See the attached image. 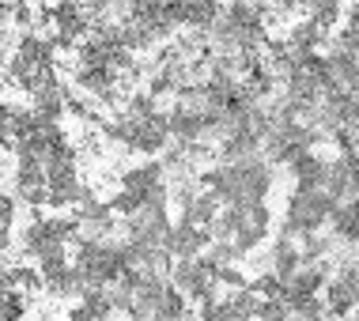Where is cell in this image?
Listing matches in <instances>:
<instances>
[{"mask_svg": "<svg viewBox=\"0 0 359 321\" xmlns=\"http://www.w3.org/2000/svg\"><path fill=\"white\" fill-rule=\"evenodd\" d=\"M53 27H57V42L61 46H72L76 38H83L87 34V23H91V15L83 12L76 0H61V4L53 8Z\"/></svg>", "mask_w": 359, "mask_h": 321, "instance_id": "obj_8", "label": "cell"}, {"mask_svg": "<svg viewBox=\"0 0 359 321\" xmlns=\"http://www.w3.org/2000/svg\"><path fill=\"white\" fill-rule=\"evenodd\" d=\"M325 170H329V163H322L314 151H303L299 159H291V174H295L299 189H322L325 186Z\"/></svg>", "mask_w": 359, "mask_h": 321, "instance_id": "obj_10", "label": "cell"}, {"mask_svg": "<svg viewBox=\"0 0 359 321\" xmlns=\"http://www.w3.org/2000/svg\"><path fill=\"white\" fill-rule=\"evenodd\" d=\"M155 114V95H133L129 99V118H148Z\"/></svg>", "mask_w": 359, "mask_h": 321, "instance_id": "obj_24", "label": "cell"}, {"mask_svg": "<svg viewBox=\"0 0 359 321\" xmlns=\"http://www.w3.org/2000/svg\"><path fill=\"white\" fill-rule=\"evenodd\" d=\"M219 268L223 265H216L208 257H189V261H178L170 268V280L182 295L197 299V303H216V272Z\"/></svg>", "mask_w": 359, "mask_h": 321, "instance_id": "obj_3", "label": "cell"}, {"mask_svg": "<svg viewBox=\"0 0 359 321\" xmlns=\"http://www.w3.org/2000/svg\"><path fill=\"white\" fill-rule=\"evenodd\" d=\"M287 46H291V53H295V57H303V53H314L318 46H322V27H318L314 19H306V23L291 27V38H287Z\"/></svg>", "mask_w": 359, "mask_h": 321, "instance_id": "obj_15", "label": "cell"}, {"mask_svg": "<svg viewBox=\"0 0 359 321\" xmlns=\"http://www.w3.org/2000/svg\"><path fill=\"white\" fill-rule=\"evenodd\" d=\"M223 15L219 0H186V27L193 31H212Z\"/></svg>", "mask_w": 359, "mask_h": 321, "instance_id": "obj_11", "label": "cell"}, {"mask_svg": "<svg viewBox=\"0 0 359 321\" xmlns=\"http://www.w3.org/2000/svg\"><path fill=\"white\" fill-rule=\"evenodd\" d=\"M23 317V295L0 284V321H19Z\"/></svg>", "mask_w": 359, "mask_h": 321, "instance_id": "obj_20", "label": "cell"}, {"mask_svg": "<svg viewBox=\"0 0 359 321\" xmlns=\"http://www.w3.org/2000/svg\"><path fill=\"white\" fill-rule=\"evenodd\" d=\"M205 246H208V231L197 227V223H186V219H182L178 227H170L167 238H163V250H167L170 257H178V261L197 257Z\"/></svg>", "mask_w": 359, "mask_h": 321, "instance_id": "obj_7", "label": "cell"}, {"mask_svg": "<svg viewBox=\"0 0 359 321\" xmlns=\"http://www.w3.org/2000/svg\"><path fill=\"white\" fill-rule=\"evenodd\" d=\"M182 317H186V295L178 287H167V295L159 299L151 321H182Z\"/></svg>", "mask_w": 359, "mask_h": 321, "instance_id": "obj_17", "label": "cell"}, {"mask_svg": "<svg viewBox=\"0 0 359 321\" xmlns=\"http://www.w3.org/2000/svg\"><path fill=\"white\" fill-rule=\"evenodd\" d=\"M106 132L114 136V140H121V144H129V148H137V151H163L167 148V140H170V125H167V114H148V118H118V121H110L106 125Z\"/></svg>", "mask_w": 359, "mask_h": 321, "instance_id": "obj_2", "label": "cell"}, {"mask_svg": "<svg viewBox=\"0 0 359 321\" xmlns=\"http://www.w3.org/2000/svg\"><path fill=\"white\" fill-rule=\"evenodd\" d=\"M76 80L91 95H99V99H114V91H118V72L110 64H80Z\"/></svg>", "mask_w": 359, "mask_h": 321, "instance_id": "obj_9", "label": "cell"}, {"mask_svg": "<svg viewBox=\"0 0 359 321\" xmlns=\"http://www.w3.org/2000/svg\"><path fill=\"white\" fill-rule=\"evenodd\" d=\"M325 306H329V314H333V317H348L359 306V261H344L341 272L329 280Z\"/></svg>", "mask_w": 359, "mask_h": 321, "instance_id": "obj_4", "label": "cell"}, {"mask_svg": "<svg viewBox=\"0 0 359 321\" xmlns=\"http://www.w3.org/2000/svg\"><path fill=\"white\" fill-rule=\"evenodd\" d=\"M83 4H87V8H83V12H87V15H91V19H95V23H99V19H102V15H110V12H118V8L125 4V0H83Z\"/></svg>", "mask_w": 359, "mask_h": 321, "instance_id": "obj_23", "label": "cell"}, {"mask_svg": "<svg viewBox=\"0 0 359 321\" xmlns=\"http://www.w3.org/2000/svg\"><path fill=\"white\" fill-rule=\"evenodd\" d=\"M15 189L27 204H46L50 200V186H46V163L34 155H19V170H15Z\"/></svg>", "mask_w": 359, "mask_h": 321, "instance_id": "obj_6", "label": "cell"}, {"mask_svg": "<svg viewBox=\"0 0 359 321\" xmlns=\"http://www.w3.org/2000/svg\"><path fill=\"white\" fill-rule=\"evenodd\" d=\"M306 8L314 12V23L322 27V31H329V27L341 19V0H306Z\"/></svg>", "mask_w": 359, "mask_h": 321, "instance_id": "obj_19", "label": "cell"}, {"mask_svg": "<svg viewBox=\"0 0 359 321\" xmlns=\"http://www.w3.org/2000/svg\"><path fill=\"white\" fill-rule=\"evenodd\" d=\"M337 197H329L325 189H295V197L287 204V223H284V235H314L325 219H333L337 212Z\"/></svg>", "mask_w": 359, "mask_h": 321, "instance_id": "obj_1", "label": "cell"}, {"mask_svg": "<svg viewBox=\"0 0 359 321\" xmlns=\"http://www.w3.org/2000/svg\"><path fill=\"white\" fill-rule=\"evenodd\" d=\"M15 114H19V106H0V140H8V136H12Z\"/></svg>", "mask_w": 359, "mask_h": 321, "instance_id": "obj_25", "label": "cell"}, {"mask_svg": "<svg viewBox=\"0 0 359 321\" xmlns=\"http://www.w3.org/2000/svg\"><path fill=\"white\" fill-rule=\"evenodd\" d=\"M61 110H65V99H61V87H57V80L53 83H46V87H38L34 91V114L42 121H57L61 118Z\"/></svg>", "mask_w": 359, "mask_h": 321, "instance_id": "obj_13", "label": "cell"}, {"mask_svg": "<svg viewBox=\"0 0 359 321\" xmlns=\"http://www.w3.org/2000/svg\"><path fill=\"white\" fill-rule=\"evenodd\" d=\"M42 280H46V287H50L57 299H69V295H80L83 291V280H80V272H76L72 265L57 268V272H50V276H42Z\"/></svg>", "mask_w": 359, "mask_h": 321, "instance_id": "obj_16", "label": "cell"}, {"mask_svg": "<svg viewBox=\"0 0 359 321\" xmlns=\"http://www.w3.org/2000/svg\"><path fill=\"white\" fill-rule=\"evenodd\" d=\"M235 167V178H238V189H242V200L254 204L269 193V186H273V170H269L265 159H257V155H250V159H238L231 163Z\"/></svg>", "mask_w": 359, "mask_h": 321, "instance_id": "obj_5", "label": "cell"}, {"mask_svg": "<svg viewBox=\"0 0 359 321\" xmlns=\"http://www.w3.org/2000/svg\"><path fill=\"white\" fill-rule=\"evenodd\" d=\"M182 212H186V216H182L186 223H197V227H212V223H216V216H219V200L212 197V193H201V197H193Z\"/></svg>", "mask_w": 359, "mask_h": 321, "instance_id": "obj_14", "label": "cell"}, {"mask_svg": "<svg viewBox=\"0 0 359 321\" xmlns=\"http://www.w3.org/2000/svg\"><path fill=\"white\" fill-rule=\"evenodd\" d=\"M299 268H303V250H299L295 242L284 235V238H280L276 246H273V272L287 280L291 272H299Z\"/></svg>", "mask_w": 359, "mask_h": 321, "instance_id": "obj_12", "label": "cell"}, {"mask_svg": "<svg viewBox=\"0 0 359 321\" xmlns=\"http://www.w3.org/2000/svg\"><path fill=\"white\" fill-rule=\"evenodd\" d=\"M80 223H87L95 235H102V231H110V208H102V204H95L91 197H87L83 208H80Z\"/></svg>", "mask_w": 359, "mask_h": 321, "instance_id": "obj_18", "label": "cell"}, {"mask_svg": "<svg viewBox=\"0 0 359 321\" xmlns=\"http://www.w3.org/2000/svg\"><path fill=\"white\" fill-rule=\"evenodd\" d=\"M250 291L261 295V299H284V276H276V272H273V276H257Z\"/></svg>", "mask_w": 359, "mask_h": 321, "instance_id": "obj_21", "label": "cell"}, {"mask_svg": "<svg viewBox=\"0 0 359 321\" xmlns=\"http://www.w3.org/2000/svg\"><path fill=\"white\" fill-rule=\"evenodd\" d=\"M0 144H4V140H0Z\"/></svg>", "mask_w": 359, "mask_h": 321, "instance_id": "obj_26", "label": "cell"}, {"mask_svg": "<svg viewBox=\"0 0 359 321\" xmlns=\"http://www.w3.org/2000/svg\"><path fill=\"white\" fill-rule=\"evenodd\" d=\"M12 212H15L12 197L0 193V250H8V238H12Z\"/></svg>", "mask_w": 359, "mask_h": 321, "instance_id": "obj_22", "label": "cell"}]
</instances>
